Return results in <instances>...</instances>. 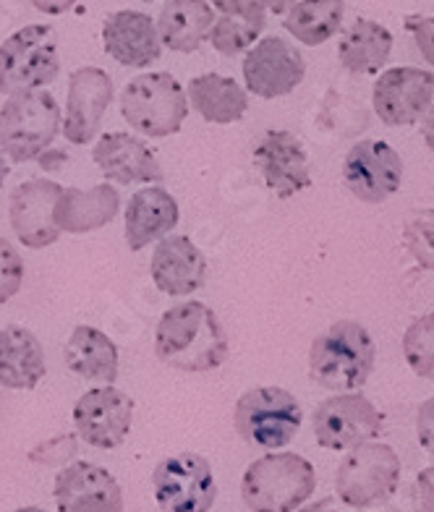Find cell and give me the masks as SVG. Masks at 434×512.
I'll return each instance as SVG.
<instances>
[{
    "instance_id": "obj_2",
    "label": "cell",
    "mask_w": 434,
    "mask_h": 512,
    "mask_svg": "<svg viewBox=\"0 0 434 512\" xmlns=\"http://www.w3.org/2000/svg\"><path fill=\"white\" fill-rule=\"evenodd\" d=\"M377 345L364 324L340 319L319 332L309 348V374L330 392H356L372 377Z\"/></svg>"
},
{
    "instance_id": "obj_10",
    "label": "cell",
    "mask_w": 434,
    "mask_h": 512,
    "mask_svg": "<svg viewBox=\"0 0 434 512\" xmlns=\"http://www.w3.org/2000/svg\"><path fill=\"white\" fill-rule=\"evenodd\" d=\"M385 416L380 408L356 392H338L314 408L312 426L317 445L325 450H351L382 432Z\"/></svg>"
},
{
    "instance_id": "obj_6",
    "label": "cell",
    "mask_w": 434,
    "mask_h": 512,
    "mask_svg": "<svg viewBox=\"0 0 434 512\" xmlns=\"http://www.w3.org/2000/svg\"><path fill=\"white\" fill-rule=\"evenodd\" d=\"M61 74V45L48 24H29L0 45V95L45 89Z\"/></svg>"
},
{
    "instance_id": "obj_38",
    "label": "cell",
    "mask_w": 434,
    "mask_h": 512,
    "mask_svg": "<svg viewBox=\"0 0 434 512\" xmlns=\"http://www.w3.org/2000/svg\"><path fill=\"white\" fill-rule=\"evenodd\" d=\"M210 6L220 14H251V11H265V0H210Z\"/></svg>"
},
{
    "instance_id": "obj_16",
    "label": "cell",
    "mask_w": 434,
    "mask_h": 512,
    "mask_svg": "<svg viewBox=\"0 0 434 512\" xmlns=\"http://www.w3.org/2000/svg\"><path fill=\"white\" fill-rule=\"evenodd\" d=\"M254 165L262 173V181L280 199H293L312 186L309 157L301 139L283 128H267L251 149Z\"/></svg>"
},
{
    "instance_id": "obj_1",
    "label": "cell",
    "mask_w": 434,
    "mask_h": 512,
    "mask_svg": "<svg viewBox=\"0 0 434 512\" xmlns=\"http://www.w3.org/2000/svg\"><path fill=\"white\" fill-rule=\"evenodd\" d=\"M155 356L160 364L186 374L215 371L231 356L223 322L202 301H184L163 311L155 327Z\"/></svg>"
},
{
    "instance_id": "obj_15",
    "label": "cell",
    "mask_w": 434,
    "mask_h": 512,
    "mask_svg": "<svg viewBox=\"0 0 434 512\" xmlns=\"http://www.w3.org/2000/svg\"><path fill=\"white\" fill-rule=\"evenodd\" d=\"M116 97V87L108 71L97 66L76 68L68 76L66 115L61 121V134L76 147H84L100 134L102 118Z\"/></svg>"
},
{
    "instance_id": "obj_32",
    "label": "cell",
    "mask_w": 434,
    "mask_h": 512,
    "mask_svg": "<svg viewBox=\"0 0 434 512\" xmlns=\"http://www.w3.org/2000/svg\"><path fill=\"white\" fill-rule=\"evenodd\" d=\"M403 243L421 270L434 272V207L416 209L403 225Z\"/></svg>"
},
{
    "instance_id": "obj_8",
    "label": "cell",
    "mask_w": 434,
    "mask_h": 512,
    "mask_svg": "<svg viewBox=\"0 0 434 512\" xmlns=\"http://www.w3.org/2000/svg\"><path fill=\"white\" fill-rule=\"evenodd\" d=\"M401 484V458L390 445L361 442L340 460L335 473V492L343 505L353 510L382 505Z\"/></svg>"
},
{
    "instance_id": "obj_4",
    "label": "cell",
    "mask_w": 434,
    "mask_h": 512,
    "mask_svg": "<svg viewBox=\"0 0 434 512\" xmlns=\"http://www.w3.org/2000/svg\"><path fill=\"white\" fill-rule=\"evenodd\" d=\"M63 113L48 89L8 95L0 108V152L11 162H34L61 134Z\"/></svg>"
},
{
    "instance_id": "obj_35",
    "label": "cell",
    "mask_w": 434,
    "mask_h": 512,
    "mask_svg": "<svg viewBox=\"0 0 434 512\" xmlns=\"http://www.w3.org/2000/svg\"><path fill=\"white\" fill-rule=\"evenodd\" d=\"M406 29L408 34L414 37L421 58H424L429 66H434V16H406Z\"/></svg>"
},
{
    "instance_id": "obj_39",
    "label": "cell",
    "mask_w": 434,
    "mask_h": 512,
    "mask_svg": "<svg viewBox=\"0 0 434 512\" xmlns=\"http://www.w3.org/2000/svg\"><path fill=\"white\" fill-rule=\"evenodd\" d=\"M37 11H42V14L48 16H61L66 14L68 8H74L79 0H29Z\"/></svg>"
},
{
    "instance_id": "obj_25",
    "label": "cell",
    "mask_w": 434,
    "mask_h": 512,
    "mask_svg": "<svg viewBox=\"0 0 434 512\" xmlns=\"http://www.w3.org/2000/svg\"><path fill=\"white\" fill-rule=\"evenodd\" d=\"M215 24V11L207 0H168L157 16V34L163 48L173 53H197Z\"/></svg>"
},
{
    "instance_id": "obj_41",
    "label": "cell",
    "mask_w": 434,
    "mask_h": 512,
    "mask_svg": "<svg viewBox=\"0 0 434 512\" xmlns=\"http://www.w3.org/2000/svg\"><path fill=\"white\" fill-rule=\"evenodd\" d=\"M293 3H296V0H265V11H270V14L275 16H285Z\"/></svg>"
},
{
    "instance_id": "obj_40",
    "label": "cell",
    "mask_w": 434,
    "mask_h": 512,
    "mask_svg": "<svg viewBox=\"0 0 434 512\" xmlns=\"http://www.w3.org/2000/svg\"><path fill=\"white\" fill-rule=\"evenodd\" d=\"M421 136H424V144L434 152V100L429 105V110L424 113V123H421Z\"/></svg>"
},
{
    "instance_id": "obj_11",
    "label": "cell",
    "mask_w": 434,
    "mask_h": 512,
    "mask_svg": "<svg viewBox=\"0 0 434 512\" xmlns=\"http://www.w3.org/2000/svg\"><path fill=\"white\" fill-rule=\"evenodd\" d=\"M343 181L359 202L382 204L401 189L403 160L393 144L361 139L343 160Z\"/></svg>"
},
{
    "instance_id": "obj_17",
    "label": "cell",
    "mask_w": 434,
    "mask_h": 512,
    "mask_svg": "<svg viewBox=\"0 0 434 512\" xmlns=\"http://www.w3.org/2000/svg\"><path fill=\"white\" fill-rule=\"evenodd\" d=\"M53 497L58 512H123V489L116 476L87 460L63 465Z\"/></svg>"
},
{
    "instance_id": "obj_3",
    "label": "cell",
    "mask_w": 434,
    "mask_h": 512,
    "mask_svg": "<svg viewBox=\"0 0 434 512\" xmlns=\"http://www.w3.org/2000/svg\"><path fill=\"white\" fill-rule=\"evenodd\" d=\"M317 489V471L296 452H270L249 465L241 497L251 512H296Z\"/></svg>"
},
{
    "instance_id": "obj_26",
    "label": "cell",
    "mask_w": 434,
    "mask_h": 512,
    "mask_svg": "<svg viewBox=\"0 0 434 512\" xmlns=\"http://www.w3.org/2000/svg\"><path fill=\"white\" fill-rule=\"evenodd\" d=\"M63 361L66 369L74 371L76 377L87 382L113 384L118 379V348L108 335L97 327L79 324L68 337L63 348Z\"/></svg>"
},
{
    "instance_id": "obj_5",
    "label": "cell",
    "mask_w": 434,
    "mask_h": 512,
    "mask_svg": "<svg viewBox=\"0 0 434 512\" xmlns=\"http://www.w3.org/2000/svg\"><path fill=\"white\" fill-rule=\"evenodd\" d=\"M123 121L136 134L165 139L181 131L189 115V97L184 84L168 71H152L131 79L121 92Z\"/></svg>"
},
{
    "instance_id": "obj_27",
    "label": "cell",
    "mask_w": 434,
    "mask_h": 512,
    "mask_svg": "<svg viewBox=\"0 0 434 512\" xmlns=\"http://www.w3.org/2000/svg\"><path fill=\"white\" fill-rule=\"evenodd\" d=\"M189 105L202 115L207 123L231 126L238 123L249 110V95L236 79L223 74L194 76L186 87Z\"/></svg>"
},
{
    "instance_id": "obj_18",
    "label": "cell",
    "mask_w": 434,
    "mask_h": 512,
    "mask_svg": "<svg viewBox=\"0 0 434 512\" xmlns=\"http://www.w3.org/2000/svg\"><path fill=\"white\" fill-rule=\"evenodd\" d=\"M61 191V183L48 178H29L11 191L8 199L11 228L27 249H48L63 236L53 217L55 199Z\"/></svg>"
},
{
    "instance_id": "obj_42",
    "label": "cell",
    "mask_w": 434,
    "mask_h": 512,
    "mask_svg": "<svg viewBox=\"0 0 434 512\" xmlns=\"http://www.w3.org/2000/svg\"><path fill=\"white\" fill-rule=\"evenodd\" d=\"M299 512H338V507H335L333 499L327 497V499H319V502H314V505L309 507H301Z\"/></svg>"
},
{
    "instance_id": "obj_21",
    "label": "cell",
    "mask_w": 434,
    "mask_h": 512,
    "mask_svg": "<svg viewBox=\"0 0 434 512\" xmlns=\"http://www.w3.org/2000/svg\"><path fill=\"white\" fill-rule=\"evenodd\" d=\"M105 53L126 68H150L163 55L155 21L144 11H116L102 21Z\"/></svg>"
},
{
    "instance_id": "obj_45",
    "label": "cell",
    "mask_w": 434,
    "mask_h": 512,
    "mask_svg": "<svg viewBox=\"0 0 434 512\" xmlns=\"http://www.w3.org/2000/svg\"><path fill=\"white\" fill-rule=\"evenodd\" d=\"M142 3H152V0H142Z\"/></svg>"
},
{
    "instance_id": "obj_9",
    "label": "cell",
    "mask_w": 434,
    "mask_h": 512,
    "mask_svg": "<svg viewBox=\"0 0 434 512\" xmlns=\"http://www.w3.org/2000/svg\"><path fill=\"white\" fill-rule=\"evenodd\" d=\"M152 492L163 512H210L217 499L215 473L197 452H178L155 465Z\"/></svg>"
},
{
    "instance_id": "obj_44",
    "label": "cell",
    "mask_w": 434,
    "mask_h": 512,
    "mask_svg": "<svg viewBox=\"0 0 434 512\" xmlns=\"http://www.w3.org/2000/svg\"><path fill=\"white\" fill-rule=\"evenodd\" d=\"M14 512H45V510H40V507H19V510Z\"/></svg>"
},
{
    "instance_id": "obj_20",
    "label": "cell",
    "mask_w": 434,
    "mask_h": 512,
    "mask_svg": "<svg viewBox=\"0 0 434 512\" xmlns=\"http://www.w3.org/2000/svg\"><path fill=\"white\" fill-rule=\"evenodd\" d=\"M92 157L102 170V176L118 186H134V183L150 186V183L165 181L163 168L150 144L134 134H123V131L102 134L100 142L92 149Z\"/></svg>"
},
{
    "instance_id": "obj_23",
    "label": "cell",
    "mask_w": 434,
    "mask_h": 512,
    "mask_svg": "<svg viewBox=\"0 0 434 512\" xmlns=\"http://www.w3.org/2000/svg\"><path fill=\"white\" fill-rule=\"evenodd\" d=\"M121 212V194L108 181L97 183L92 189L68 186L55 199V225L68 236H84L92 230L110 225Z\"/></svg>"
},
{
    "instance_id": "obj_29",
    "label": "cell",
    "mask_w": 434,
    "mask_h": 512,
    "mask_svg": "<svg viewBox=\"0 0 434 512\" xmlns=\"http://www.w3.org/2000/svg\"><path fill=\"white\" fill-rule=\"evenodd\" d=\"M346 0H299L283 16L285 32L306 48H317L333 40L343 27Z\"/></svg>"
},
{
    "instance_id": "obj_24",
    "label": "cell",
    "mask_w": 434,
    "mask_h": 512,
    "mask_svg": "<svg viewBox=\"0 0 434 512\" xmlns=\"http://www.w3.org/2000/svg\"><path fill=\"white\" fill-rule=\"evenodd\" d=\"M45 348L32 330L8 324L0 330V387L34 390L45 379Z\"/></svg>"
},
{
    "instance_id": "obj_37",
    "label": "cell",
    "mask_w": 434,
    "mask_h": 512,
    "mask_svg": "<svg viewBox=\"0 0 434 512\" xmlns=\"http://www.w3.org/2000/svg\"><path fill=\"white\" fill-rule=\"evenodd\" d=\"M414 510L434 512V465L424 468L414 484Z\"/></svg>"
},
{
    "instance_id": "obj_14",
    "label": "cell",
    "mask_w": 434,
    "mask_h": 512,
    "mask_svg": "<svg viewBox=\"0 0 434 512\" xmlns=\"http://www.w3.org/2000/svg\"><path fill=\"white\" fill-rule=\"evenodd\" d=\"M434 100V74L427 68L398 66L374 81L372 105L385 126H414Z\"/></svg>"
},
{
    "instance_id": "obj_34",
    "label": "cell",
    "mask_w": 434,
    "mask_h": 512,
    "mask_svg": "<svg viewBox=\"0 0 434 512\" xmlns=\"http://www.w3.org/2000/svg\"><path fill=\"white\" fill-rule=\"evenodd\" d=\"M76 452H79V434H58V437L34 447L29 452V460L34 465H55V468H63V465H68L76 458Z\"/></svg>"
},
{
    "instance_id": "obj_13",
    "label": "cell",
    "mask_w": 434,
    "mask_h": 512,
    "mask_svg": "<svg viewBox=\"0 0 434 512\" xmlns=\"http://www.w3.org/2000/svg\"><path fill=\"white\" fill-rule=\"evenodd\" d=\"M244 81L251 95L262 100H278L291 95L306 76V61L299 48L283 37H262L246 50Z\"/></svg>"
},
{
    "instance_id": "obj_31",
    "label": "cell",
    "mask_w": 434,
    "mask_h": 512,
    "mask_svg": "<svg viewBox=\"0 0 434 512\" xmlns=\"http://www.w3.org/2000/svg\"><path fill=\"white\" fill-rule=\"evenodd\" d=\"M403 358L416 377L434 382V311L421 314L403 332Z\"/></svg>"
},
{
    "instance_id": "obj_30",
    "label": "cell",
    "mask_w": 434,
    "mask_h": 512,
    "mask_svg": "<svg viewBox=\"0 0 434 512\" xmlns=\"http://www.w3.org/2000/svg\"><path fill=\"white\" fill-rule=\"evenodd\" d=\"M267 27V11H251V14H223L215 19L210 29L212 48L225 58L241 55L262 37Z\"/></svg>"
},
{
    "instance_id": "obj_36",
    "label": "cell",
    "mask_w": 434,
    "mask_h": 512,
    "mask_svg": "<svg viewBox=\"0 0 434 512\" xmlns=\"http://www.w3.org/2000/svg\"><path fill=\"white\" fill-rule=\"evenodd\" d=\"M416 437H419V445L434 458V395L424 400L416 413Z\"/></svg>"
},
{
    "instance_id": "obj_12",
    "label": "cell",
    "mask_w": 434,
    "mask_h": 512,
    "mask_svg": "<svg viewBox=\"0 0 434 512\" xmlns=\"http://www.w3.org/2000/svg\"><path fill=\"white\" fill-rule=\"evenodd\" d=\"M134 424V400L113 384L87 390L74 405L79 439L97 450H116L126 442Z\"/></svg>"
},
{
    "instance_id": "obj_33",
    "label": "cell",
    "mask_w": 434,
    "mask_h": 512,
    "mask_svg": "<svg viewBox=\"0 0 434 512\" xmlns=\"http://www.w3.org/2000/svg\"><path fill=\"white\" fill-rule=\"evenodd\" d=\"M24 285V259L8 238L0 236V306L8 304Z\"/></svg>"
},
{
    "instance_id": "obj_19",
    "label": "cell",
    "mask_w": 434,
    "mask_h": 512,
    "mask_svg": "<svg viewBox=\"0 0 434 512\" xmlns=\"http://www.w3.org/2000/svg\"><path fill=\"white\" fill-rule=\"evenodd\" d=\"M152 283L170 298L197 293L207 283V256L189 236H165L157 241L150 262Z\"/></svg>"
},
{
    "instance_id": "obj_22",
    "label": "cell",
    "mask_w": 434,
    "mask_h": 512,
    "mask_svg": "<svg viewBox=\"0 0 434 512\" xmlns=\"http://www.w3.org/2000/svg\"><path fill=\"white\" fill-rule=\"evenodd\" d=\"M181 220L176 196L165 191L160 183H150L136 191L126 204V246L129 251H144L150 243L160 241L168 233H173Z\"/></svg>"
},
{
    "instance_id": "obj_28",
    "label": "cell",
    "mask_w": 434,
    "mask_h": 512,
    "mask_svg": "<svg viewBox=\"0 0 434 512\" xmlns=\"http://www.w3.org/2000/svg\"><path fill=\"white\" fill-rule=\"evenodd\" d=\"M393 34L385 24L374 19H356L343 32L338 45V61L348 74H380V68L390 61Z\"/></svg>"
},
{
    "instance_id": "obj_43",
    "label": "cell",
    "mask_w": 434,
    "mask_h": 512,
    "mask_svg": "<svg viewBox=\"0 0 434 512\" xmlns=\"http://www.w3.org/2000/svg\"><path fill=\"white\" fill-rule=\"evenodd\" d=\"M8 173H11V168H8V160H6V155L0 152V189H3V183H6Z\"/></svg>"
},
{
    "instance_id": "obj_7",
    "label": "cell",
    "mask_w": 434,
    "mask_h": 512,
    "mask_svg": "<svg viewBox=\"0 0 434 512\" xmlns=\"http://www.w3.org/2000/svg\"><path fill=\"white\" fill-rule=\"evenodd\" d=\"M233 424L249 445L280 450L299 434L304 411L299 398L283 387H251L233 408Z\"/></svg>"
}]
</instances>
